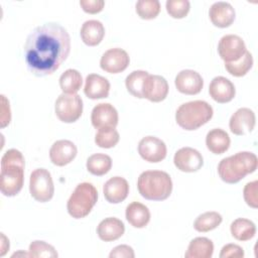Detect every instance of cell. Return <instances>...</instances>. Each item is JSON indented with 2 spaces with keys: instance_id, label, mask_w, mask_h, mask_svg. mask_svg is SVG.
I'll return each instance as SVG.
<instances>
[{
  "instance_id": "obj_1",
  "label": "cell",
  "mask_w": 258,
  "mask_h": 258,
  "mask_svg": "<svg viewBox=\"0 0 258 258\" xmlns=\"http://www.w3.org/2000/svg\"><path fill=\"white\" fill-rule=\"evenodd\" d=\"M71 51L68 30L58 23L48 22L32 29L24 44L28 71L36 77L53 74Z\"/></svg>"
},
{
  "instance_id": "obj_2",
  "label": "cell",
  "mask_w": 258,
  "mask_h": 258,
  "mask_svg": "<svg viewBox=\"0 0 258 258\" xmlns=\"http://www.w3.org/2000/svg\"><path fill=\"white\" fill-rule=\"evenodd\" d=\"M25 160L22 153L8 149L1 158L0 190L5 197H14L22 189L24 183Z\"/></svg>"
},
{
  "instance_id": "obj_3",
  "label": "cell",
  "mask_w": 258,
  "mask_h": 258,
  "mask_svg": "<svg viewBox=\"0 0 258 258\" xmlns=\"http://www.w3.org/2000/svg\"><path fill=\"white\" fill-rule=\"evenodd\" d=\"M258 160L255 153L240 151L223 158L218 165V173L226 183H237L247 174L254 172Z\"/></svg>"
},
{
  "instance_id": "obj_4",
  "label": "cell",
  "mask_w": 258,
  "mask_h": 258,
  "mask_svg": "<svg viewBox=\"0 0 258 258\" xmlns=\"http://www.w3.org/2000/svg\"><path fill=\"white\" fill-rule=\"evenodd\" d=\"M138 191L148 201H164L171 195L172 180L170 175L162 170L143 171L137 179Z\"/></svg>"
},
{
  "instance_id": "obj_5",
  "label": "cell",
  "mask_w": 258,
  "mask_h": 258,
  "mask_svg": "<svg viewBox=\"0 0 258 258\" xmlns=\"http://www.w3.org/2000/svg\"><path fill=\"white\" fill-rule=\"evenodd\" d=\"M213 114L214 110L208 102L196 100L183 103L177 108L175 121L180 128L192 131L208 123Z\"/></svg>"
},
{
  "instance_id": "obj_6",
  "label": "cell",
  "mask_w": 258,
  "mask_h": 258,
  "mask_svg": "<svg viewBox=\"0 0 258 258\" xmlns=\"http://www.w3.org/2000/svg\"><path fill=\"white\" fill-rule=\"evenodd\" d=\"M97 201V188L90 182H81L76 186L68 200V213L75 219H83L91 213Z\"/></svg>"
},
{
  "instance_id": "obj_7",
  "label": "cell",
  "mask_w": 258,
  "mask_h": 258,
  "mask_svg": "<svg viewBox=\"0 0 258 258\" xmlns=\"http://www.w3.org/2000/svg\"><path fill=\"white\" fill-rule=\"evenodd\" d=\"M29 192L31 197L39 202L50 201L54 194V185L50 172L45 168L34 169L29 178Z\"/></svg>"
},
{
  "instance_id": "obj_8",
  "label": "cell",
  "mask_w": 258,
  "mask_h": 258,
  "mask_svg": "<svg viewBox=\"0 0 258 258\" xmlns=\"http://www.w3.org/2000/svg\"><path fill=\"white\" fill-rule=\"evenodd\" d=\"M56 117L63 123L76 122L83 113V100L78 94H60L54 103Z\"/></svg>"
},
{
  "instance_id": "obj_9",
  "label": "cell",
  "mask_w": 258,
  "mask_h": 258,
  "mask_svg": "<svg viewBox=\"0 0 258 258\" xmlns=\"http://www.w3.org/2000/svg\"><path fill=\"white\" fill-rule=\"evenodd\" d=\"M244 40L236 34L224 35L218 44V52L225 62H234L240 59L246 52Z\"/></svg>"
},
{
  "instance_id": "obj_10",
  "label": "cell",
  "mask_w": 258,
  "mask_h": 258,
  "mask_svg": "<svg viewBox=\"0 0 258 258\" xmlns=\"http://www.w3.org/2000/svg\"><path fill=\"white\" fill-rule=\"evenodd\" d=\"M138 153L147 162L157 163L166 157L165 143L155 136H145L138 143Z\"/></svg>"
},
{
  "instance_id": "obj_11",
  "label": "cell",
  "mask_w": 258,
  "mask_h": 258,
  "mask_svg": "<svg viewBox=\"0 0 258 258\" xmlns=\"http://www.w3.org/2000/svg\"><path fill=\"white\" fill-rule=\"evenodd\" d=\"M175 167L182 172H196L204 165L203 155L195 148L181 147L173 156Z\"/></svg>"
},
{
  "instance_id": "obj_12",
  "label": "cell",
  "mask_w": 258,
  "mask_h": 258,
  "mask_svg": "<svg viewBox=\"0 0 258 258\" xmlns=\"http://www.w3.org/2000/svg\"><path fill=\"white\" fill-rule=\"evenodd\" d=\"M130 62L128 53L119 47H114L106 50L101 59L100 67L103 71L109 74H119L127 69Z\"/></svg>"
},
{
  "instance_id": "obj_13",
  "label": "cell",
  "mask_w": 258,
  "mask_h": 258,
  "mask_svg": "<svg viewBox=\"0 0 258 258\" xmlns=\"http://www.w3.org/2000/svg\"><path fill=\"white\" fill-rule=\"evenodd\" d=\"M119 116L116 108L110 103L97 104L91 113V122L96 129L116 128Z\"/></svg>"
},
{
  "instance_id": "obj_14",
  "label": "cell",
  "mask_w": 258,
  "mask_h": 258,
  "mask_svg": "<svg viewBox=\"0 0 258 258\" xmlns=\"http://www.w3.org/2000/svg\"><path fill=\"white\" fill-rule=\"evenodd\" d=\"M143 98L153 103L163 101L168 94L167 81L159 75H148L142 89Z\"/></svg>"
},
{
  "instance_id": "obj_15",
  "label": "cell",
  "mask_w": 258,
  "mask_h": 258,
  "mask_svg": "<svg viewBox=\"0 0 258 258\" xmlns=\"http://www.w3.org/2000/svg\"><path fill=\"white\" fill-rule=\"evenodd\" d=\"M256 117L255 113L249 108H239L230 118L229 127L235 135H246L255 127Z\"/></svg>"
},
{
  "instance_id": "obj_16",
  "label": "cell",
  "mask_w": 258,
  "mask_h": 258,
  "mask_svg": "<svg viewBox=\"0 0 258 258\" xmlns=\"http://www.w3.org/2000/svg\"><path fill=\"white\" fill-rule=\"evenodd\" d=\"M177 91L184 95H197L204 87L202 76L194 70L180 71L174 80Z\"/></svg>"
},
{
  "instance_id": "obj_17",
  "label": "cell",
  "mask_w": 258,
  "mask_h": 258,
  "mask_svg": "<svg viewBox=\"0 0 258 258\" xmlns=\"http://www.w3.org/2000/svg\"><path fill=\"white\" fill-rule=\"evenodd\" d=\"M78 149L74 142L67 139L55 141L49 149L50 161L56 166H64L71 163L77 156Z\"/></svg>"
},
{
  "instance_id": "obj_18",
  "label": "cell",
  "mask_w": 258,
  "mask_h": 258,
  "mask_svg": "<svg viewBox=\"0 0 258 258\" xmlns=\"http://www.w3.org/2000/svg\"><path fill=\"white\" fill-rule=\"evenodd\" d=\"M209 94L214 101L220 104L231 102L235 95L236 89L234 84L227 78L219 76L215 77L209 86Z\"/></svg>"
},
{
  "instance_id": "obj_19",
  "label": "cell",
  "mask_w": 258,
  "mask_h": 258,
  "mask_svg": "<svg viewBox=\"0 0 258 258\" xmlns=\"http://www.w3.org/2000/svg\"><path fill=\"white\" fill-rule=\"evenodd\" d=\"M103 194L108 203L119 204L128 197L129 183L124 177L113 176L105 182Z\"/></svg>"
},
{
  "instance_id": "obj_20",
  "label": "cell",
  "mask_w": 258,
  "mask_h": 258,
  "mask_svg": "<svg viewBox=\"0 0 258 258\" xmlns=\"http://www.w3.org/2000/svg\"><path fill=\"white\" fill-rule=\"evenodd\" d=\"M209 16L212 23L220 28L229 27L235 20V9L229 2H215L209 10Z\"/></svg>"
},
{
  "instance_id": "obj_21",
  "label": "cell",
  "mask_w": 258,
  "mask_h": 258,
  "mask_svg": "<svg viewBox=\"0 0 258 258\" xmlns=\"http://www.w3.org/2000/svg\"><path fill=\"white\" fill-rule=\"evenodd\" d=\"M110 83L105 78L98 74H90L87 76L85 81L84 93L85 95L92 99H104L109 96Z\"/></svg>"
},
{
  "instance_id": "obj_22",
  "label": "cell",
  "mask_w": 258,
  "mask_h": 258,
  "mask_svg": "<svg viewBox=\"0 0 258 258\" xmlns=\"http://www.w3.org/2000/svg\"><path fill=\"white\" fill-rule=\"evenodd\" d=\"M125 232L123 222L117 218L109 217L102 220L97 227V234L102 241L111 242L119 239Z\"/></svg>"
},
{
  "instance_id": "obj_23",
  "label": "cell",
  "mask_w": 258,
  "mask_h": 258,
  "mask_svg": "<svg viewBox=\"0 0 258 258\" xmlns=\"http://www.w3.org/2000/svg\"><path fill=\"white\" fill-rule=\"evenodd\" d=\"M80 34L85 44L89 46H96L105 36V27L99 20H87L83 23Z\"/></svg>"
},
{
  "instance_id": "obj_24",
  "label": "cell",
  "mask_w": 258,
  "mask_h": 258,
  "mask_svg": "<svg viewBox=\"0 0 258 258\" xmlns=\"http://www.w3.org/2000/svg\"><path fill=\"white\" fill-rule=\"evenodd\" d=\"M125 217L132 227L142 229L150 221V212L145 205L139 202H132L126 207Z\"/></svg>"
},
{
  "instance_id": "obj_25",
  "label": "cell",
  "mask_w": 258,
  "mask_h": 258,
  "mask_svg": "<svg viewBox=\"0 0 258 258\" xmlns=\"http://www.w3.org/2000/svg\"><path fill=\"white\" fill-rule=\"evenodd\" d=\"M231 139L229 134L221 128L210 130L206 136L207 148L214 154H223L229 149Z\"/></svg>"
},
{
  "instance_id": "obj_26",
  "label": "cell",
  "mask_w": 258,
  "mask_h": 258,
  "mask_svg": "<svg viewBox=\"0 0 258 258\" xmlns=\"http://www.w3.org/2000/svg\"><path fill=\"white\" fill-rule=\"evenodd\" d=\"M214 253V244L212 240L206 237H197L192 239L184 253L185 258H211Z\"/></svg>"
},
{
  "instance_id": "obj_27",
  "label": "cell",
  "mask_w": 258,
  "mask_h": 258,
  "mask_svg": "<svg viewBox=\"0 0 258 258\" xmlns=\"http://www.w3.org/2000/svg\"><path fill=\"white\" fill-rule=\"evenodd\" d=\"M230 231L232 236L238 241L251 240L256 234L255 224L245 218H238L231 223Z\"/></svg>"
},
{
  "instance_id": "obj_28",
  "label": "cell",
  "mask_w": 258,
  "mask_h": 258,
  "mask_svg": "<svg viewBox=\"0 0 258 258\" xmlns=\"http://www.w3.org/2000/svg\"><path fill=\"white\" fill-rule=\"evenodd\" d=\"M87 169L90 173L102 176L108 173L112 167V158L104 153H95L87 159Z\"/></svg>"
},
{
  "instance_id": "obj_29",
  "label": "cell",
  "mask_w": 258,
  "mask_h": 258,
  "mask_svg": "<svg viewBox=\"0 0 258 258\" xmlns=\"http://www.w3.org/2000/svg\"><path fill=\"white\" fill-rule=\"evenodd\" d=\"M59 87L64 94H77L83 84V78L79 71L68 69L59 77Z\"/></svg>"
},
{
  "instance_id": "obj_30",
  "label": "cell",
  "mask_w": 258,
  "mask_h": 258,
  "mask_svg": "<svg viewBox=\"0 0 258 258\" xmlns=\"http://www.w3.org/2000/svg\"><path fill=\"white\" fill-rule=\"evenodd\" d=\"M222 221L223 218L218 212H206L197 217L194 222V228L198 232L206 233L218 228Z\"/></svg>"
},
{
  "instance_id": "obj_31",
  "label": "cell",
  "mask_w": 258,
  "mask_h": 258,
  "mask_svg": "<svg viewBox=\"0 0 258 258\" xmlns=\"http://www.w3.org/2000/svg\"><path fill=\"white\" fill-rule=\"evenodd\" d=\"M148 75L149 74L146 71H142V70H137L130 73L125 80V86L129 94H131L132 96L138 99H143V94H142L143 84Z\"/></svg>"
},
{
  "instance_id": "obj_32",
  "label": "cell",
  "mask_w": 258,
  "mask_h": 258,
  "mask_svg": "<svg viewBox=\"0 0 258 258\" xmlns=\"http://www.w3.org/2000/svg\"><path fill=\"white\" fill-rule=\"evenodd\" d=\"M253 66V56L250 51L246 50L243 56L234 62H225L226 71L237 78L245 76Z\"/></svg>"
},
{
  "instance_id": "obj_33",
  "label": "cell",
  "mask_w": 258,
  "mask_h": 258,
  "mask_svg": "<svg viewBox=\"0 0 258 258\" xmlns=\"http://www.w3.org/2000/svg\"><path fill=\"white\" fill-rule=\"evenodd\" d=\"M135 10L142 19H154L160 12V3L158 0H139L136 2Z\"/></svg>"
},
{
  "instance_id": "obj_34",
  "label": "cell",
  "mask_w": 258,
  "mask_h": 258,
  "mask_svg": "<svg viewBox=\"0 0 258 258\" xmlns=\"http://www.w3.org/2000/svg\"><path fill=\"white\" fill-rule=\"evenodd\" d=\"M120 135L115 128L99 129L95 136V143L101 148H112L119 142Z\"/></svg>"
},
{
  "instance_id": "obj_35",
  "label": "cell",
  "mask_w": 258,
  "mask_h": 258,
  "mask_svg": "<svg viewBox=\"0 0 258 258\" xmlns=\"http://www.w3.org/2000/svg\"><path fill=\"white\" fill-rule=\"evenodd\" d=\"M29 254L31 257H48V258H55L58 256L54 247L44 241L35 240L32 241L29 245Z\"/></svg>"
},
{
  "instance_id": "obj_36",
  "label": "cell",
  "mask_w": 258,
  "mask_h": 258,
  "mask_svg": "<svg viewBox=\"0 0 258 258\" xmlns=\"http://www.w3.org/2000/svg\"><path fill=\"white\" fill-rule=\"evenodd\" d=\"M165 8L169 16L175 19H181L189 12L190 3L188 0H167Z\"/></svg>"
},
{
  "instance_id": "obj_37",
  "label": "cell",
  "mask_w": 258,
  "mask_h": 258,
  "mask_svg": "<svg viewBox=\"0 0 258 258\" xmlns=\"http://www.w3.org/2000/svg\"><path fill=\"white\" fill-rule=\"evenodd\" d=\"M257 185H258L257 180L250 181V182L246 183V185L244 186V189H243V197H244L246 204L253 209L257 208V203H258V201H257Z\"/></svg>"
},
{
  "instance_id": "obj_38",
  "label": "cell",
  "mask_w": 258,
  "mask_h": 258,
  "mask_svg": "<svg viewBox=\"0 0 258 258\" xmlns=\"http://www.w3.org/2000/svg\"><path fill=\"white\" fill-rule=\"evenodd\" d=\"M219 256L220 258H241L244 257V250L237 244H227L223 246Z\"/></svg>"
},
{
  "instance_id": "obj_39",
  "label": "cell",
  "mask_w": 258,
  "mask_h": 258,
  "mask_svg": "<svg viewBox=\"0 0 258 258\" xmlns=\"http://www.w3.org/2000/svg\"><path fill=\"white\" fill-rule=\"evenodd\" d=\"M80 5L82 9L89 14H96L103 10L105 1L103 0H81Z\"/></svg>"
},
{
  "instance_id": "obj_40",
  "label": "cell",
  "mask_w": 258,
  "mask_h": 258,
  "mask_svg": "<svg viewBox=\"0 0 258 258\" xmlns=\"http://www.w3.org/2000/svg\"><path fill=\"white\" fill-rule=\"evenodd\" d=\"M110 258H134L135 253L129 245H118L112 249L109 254Z\"/></svg>"
},
{
  "instance_id": "obj_41",
  "label": "cell",
  "mask_w": 258,
  "mask_h": 258,
  "mask_svg": "<svg viewBox=\"0 0 258 258\" xmlns=\"http://www.w3.org/2000/svg\"><path fill=\"white\" fill-rule=\"evenodd\" d=\"M2 106H1V127L4 128L10 123L11 120V111L9 106V101L5 98L4 95H1Z\"/></svg>"
},
{
  "instance_id": "obj_42",
  "label": "cell",
  "mask_w": 258,
  "mask_h": 258,
  "mask_svg": "<svg viewBox=\"0 0 258 258\" xmlns=\"http://www.w3.org/2000/svg\"><path fill=\"white\" fill-rule=\"evenodd\" d=\"M1 238H2V244H1L0 256H4L7 250H9V240H7V238L3 233H1Z\"/></svg>"
}]
</instances>
